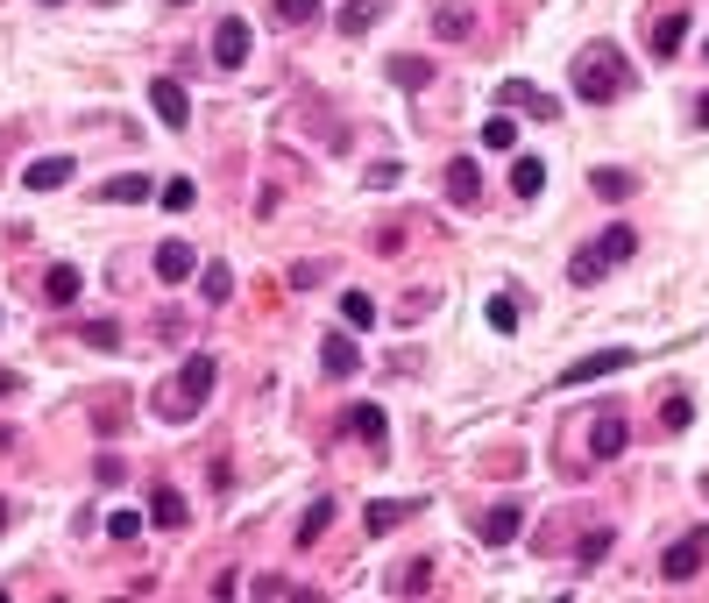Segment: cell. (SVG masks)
I'll use <instances>...</instances> for the list:
<instances>
[{
    "instance_id": "cell-43",
    "label": "cell",
    "mask_w": 709,
    "mask_h": 603,
    "mask_svg": "<svg viewBox=\"0 0 709 603\" xmlns=\"http://www.w3.org/2000/svg\"><path fill=\"white\" fill-rule=\"evenodd\" d=\"M702 57H709V43H702Z\"/></svg>"
},
{
    "instance_id": "cell-36",
    "label": "cell",
    "mask_w": 709,
    "mask_h": 603,
    "mask_svg": "<svg viewBox=\"0 0 709 603\" xmlns=\"http://www.w3.org/2000/svg\"><path fill=\"white\" fill-rule=\"evenodd\" d=\"M433 29H440V36H468V15H461V8H440Z\"/></svg>"
},
{
    "instance_id": "cell-25",
    "label": "cell",
    "mask_w": 709,
    "mask_h": 603,
    "mask_svg": "<svg viewBox=\"0 0 709 603\" xmlns=\"http://www.w3.org/2000/svg\"><path fill=\"white\" fill-rule=\"evenodd\" d=\"M142 525H149V511H135V504H121V511L107 518V533H114V540H135V533H142Z\"/></svg>"
},
{
    "instance_id": "cell-9",
    "label": "cell",
    "mask_w": 709,
    "mask_h": 603,
    "mask_svg": "<svg viewBox=\"0 0 709 603\" xmlns=\"http://www.w3.org/2000/svg\"><path fill=\"white\" fill-rule=\"evenodd\" d=\"M497 100H504V107H525V114H539V121H554V114H561L554 100H546L539 86H525V79H504V86H497Z\"/></svg>"
},
{
    "instance_id": "cell-12",
    "label": "cell",
    "mask_w": 709,
    "mask_h": 603,
    "mask_svg": "<svg viewBox=\"0 0 709 603\" xmlns=\"http://www.w3.org/2000/svg\"><path fill=\"white\" fill-rule=\"evenodd\" d=\"M355 362H362V348H355L348 334H327V341H320V369H327V376H355Z\"/></svg>"
},
{
    "instance_id": "cell-33",
    "label": "cell",
    "mask_w": 709,
    "mask_h": 603,
    "mask_svg": "<svg viewBox=\"0 0 709 603\" xmlns=\"http://www.w3.org/2000/svg\"><path fill=\"white\" fill-rule=\"evenodd\" d=\"M490 327H497V334L518 327V298H490Z\"/></svg>"
},
{
    "instance_id": "cell-15",
    "label": "cell",
    "mask_w": 709,
    "mask_h": 603,
    "mask_svg": "<svg viewBox=\"0 0 709 603\" xmlns=\"http://www.w3.org/2000/svg\"><path fill=\"white\" fill-rule=\"evenodd\" d=\"M681 43H688V15L674 8V15H660V22H653V57H674Z\"/></svg>"
},
{
    "instance_id": "cell-32",
    "label": "cell",
    "mask_w": 709,
    "mask_h": 603,
    "mask_svg": "<svg viewBox=\"0 0 709 603\" xmlns=\"http://www.w3.org/2000/svg\"><path fill=\"white\" fill-rule=\"evenodd\" d=\"M78 334H86L93 348H121V327H114V320H86V327H78Z\"/></svg>"
},
{
    "instance_id": "cell-18",
    "label": "cell",
    "mask_w": 709,
    "mask_h": 603,
    "mask_svg": "<svg viewBox=\"0 0 709 603\" xmlns=\"http://www.w3.org/2000/svg\"><path fill=\"white\" fill-rule=\"evenodd\" d=\"M78 291H86V277H78L71 263H57V270L43 277V298H50V306H71V298H78Z\"/></svg>"
},
{
    "instance_id": "cell-24",
    "label": "cell",
    "mask_w": 709,
    "mask_h": 603,
    "mask_svg": "<svg viewBox=\"0 0 709 603\" xmlns=\"http://www.w3.org/2000/svg\"><path fill=\"white\" fill-rule=\"evenodd\" d=\"M341 320H348V327L362 334V327H376V306H369L362 291H341Z\"/></svg>"
},
{
    "instance_id": "cell-21",
    "label": "cell",
    "mask_w": 709,
    "mask_h": 603,
    "mask_svg": "<svg viewBox=\"0 0 709 603\" xmlns=\"http://www.w3.org/2000/svg\"><path fill=\"white\" fill-rule=\"evenodd\" d=\"M199 298H206V306H227V298H234V270L227 263H206L199 270Z\"/></svg>"
},
{
    "instance_id": "cell-2",
    "label": "cell",
    "mask_w": 709,
    "mask_h": 603,
    "mask_svg": "<svg viewBox=\"0 0 709 603\" xmlns=\"http://www.w3.org/2000/svg\"><path fill=\"white\" fill-rule=\"evenodd\" d=\"M639 256V228H624V220H617V228H603L589 249H575V263H568V277L575 284H596L603 270H617V263H632Z\"/></svg>"
},
{
    "instance_id": "cell-22",
    "label": "cell",
    "mask_w": 709,
    "mask_h": 603,
    "mask_svg": "<svg viewBox=\"0 0 709 603\" xmlns=\"http://www.w3.org/2000/svg\"><path fill=\"white\" fill-rule=\"evenodd\" d=\"M511 192H518V199H539V192H546V164H539V157H518V164H511Z\"/></svg>"
},
{
    "instance_id": "cell-39",
    "label": "cell",
    "mask_w": 709,
    "mask_h": 603,
    "mask_svg": "<svg viewBox=\"0 0 709 603\" xmlns=\"http://www.w3.org/2000/svg\"><path fill=\"white\" fill-rule=\"evenodd\" d=\"M695 121H709V93H702V100H695Z\"/></svg>"
},
{
    "instance_id": "cell-38",
    "label": "cell",
    "mask_w": 709,
    "mask_h": 603,
    "mask_svg": "<svg viewBox=\"0 0 709 603\" xmlns=\"http://www.w3.org/2000/svg\"><path fill=\"white\" fill-rule=\"evenodd\" d=\"M8 391H15V369H0V398H8Z\"/></svg>"
},
{
    "instance_id": "cell-16",
    "label": "cell",
    "mask_w": 709,
    "mask_h": 603,
    "mask_svg": "<svg viewBox=\"0 0 709 603\" xmlns=\"http://www.w3.org/2000/svg\"><path fill=\"white\" fill-rule=\"evenodd\" d=\"M100 199H107V206H142V199H156V185H149V178H107Z\"/></svg>"
},
{
    "instance_id": "cell-10",
    "label": "cell",
    "mask_w": 709,
    "mask_h": 603,
    "mask_svg": "<svg viewBox=\"0 0 709 603\" xmlns=\"http://www.w3.org/2000/svg\"><path fill=\"white\" fill-rule=\"evenodd\" d=\"M476 192H483L476 157H454V164H447V199H454V206H476Z\"/></svg>"
},
{
    "instance_id": "cell-14",
    "label": "cell",
    "mask_w": 709,
    "mask_h": 603,
    "mask_svg": "<svg viewBox=\"0 0 709 603\" xmlns=\"http://www.w3.org/2000/svg\"><path fill=\"white\" fill-rule=\"evenodd\" d=\"M199 270V256L185 249V242H164V249H156V277H164V284H185Z\"/></svg>"
},
{
    "instance_id": "cell-35",
    "label": "cell",
    "mask_w": 709,
    "mask_h": 603,
    "mask_svg": "<svg viewBox=\"0 0 709 603\" xmlns=\"http://www.w3.org/2000/svg\"><path fill=\"white\" fill-rule=\"evenodd\" d=\"M376 22V8H341V36H362Z\"/></svg>"
},
{
    "instance_id": "cell-40",
    "label": "cell",
    "mask_w": 709,
    "mask_h": 603,
    "mask_svg": "<svg viewBox=\"0 0 709 603\" xmlns=\"http://www.w3.org/2000/svg\"><path fill=\"white\" fill-rule=\"evenodd\" d=\"M0 525H8V504H0Z\"/></svg>"
},
{
    "instance_id": "cell-31",
    "label": "cell",
    "mask_w": 709,
    "mask_h": 603,
    "mask_svg": "<svg viewBox=\"0 0 709 603\" xmlns=\"http://www.w3.org/2000/svg\"><path fill=\"white\" fill-rule=\"evenodd\" d=\"M277 15H284L291 29H305L312 15H320V0H277Z\"/></svg>"
},
{
    "instance_id": "cell-1",
    "label": "cell",
    "mask_w": 709,
    "mask_h": 603,
    "mask_svg": "<svg viewBox=\"0 0 709 603\" xmlns=\"http://www.w3.org/2000/svg\"><path fill=\"white\" fill-rule=\"evenodd\" d=\"M624 86H632V64H624L610 43H596V50H582V57H575V93H582V100H596V107H603V100H617Z\"/></svg>"
},
{
    "instance_id": "cell-37",
    "label": "cell",
    "mask_w": 709,
    "mask_h": 603,
    "mask_svg": "<svg viewBox=\"0 0 709 603\" xmlns=\"http://www.w3.org/2000/svg\"><path fill=\"white\" fill-rule=\"evenodd\" d=\"M398 178H405L398 164H369V185H376V192H390V185H398Z\"/></svg>"
},
{
    "instance_id": "cell-11",
    "label": "cell",
    "mask_w": 709,
    "mask_h": 603,
    "mask_svg": "<svg viewBox=\"0 0 709 603\" xmlns=\"http://www.w3.org/2000/svg\"><path fill=\"white\" fill-rule=\"evenodd\" d=\"M78 171H71V157H36L29 171H22V185L29 192H57V185H71Z\"/></svg>"
},
{
    "instance_id": "cell-6",
    "label": "cell",
    "mask_w": 709,
    "mask_h": 603,
    "mask_svg": "<svg viewBox=\"0 0 709 603\" xmlns=\"http://www.w3.org/2000/svg\"><path fill=\"white\" fill-rule=\"evenodd\" d=\"M702 561H709V533H702V525H695V533H681V540L667 547V561H660V575H667V582H688V575H695Z\"/></svg>"
},
{
    "instance_id": "cell-19",
    "label": "cell",
    "mask_w": 709,
    "mask_h": 603,
    "mask_svg": "<svg viewBox=\"0 0 709 603\" xmlns=\"http://www.w3.org/2000/svg\"><path fill=\"white\" fill-rule=\"evenodd\" d=\"M390 86H405V93L433 86V64H426V57H390Z\"/></svg>"
},
{
    "instance_id": "cell-20",
    "label": "cell",
    "mask_w": 709,
    "mask_h": 603,
    "mask_svg": "<svg viewBox=\"0 0 709 603\" xmlns=\"http://www.w3.org/2000/svg\"><path fill=\"white\" fill-rule=\"evenodd\" d=\"M327 525H334V497H312V504H305V518H298V547H312V540L327 533Z\"/></svg>"
},
{
    "instance_id": "cell-17",
    "label": "cell",
    "mask_w": 709,
    "mask_h": 603,
    "mask_svg": "<svg viewBox=\"0 0 709 603\" xmlns=\"http://www.w3.org/2000/svg\"><path fill=\"white\" fill-rule=\"evenodd\" d=\"M149 525H185V497H178L171 483L149 490Z\"/></svg>"
},
{
    "instance_id": "cell-26",
    "label": "cell",
    "mask_w": 709,
    "mask_h": 603,
    "mask_svg": "<svg viewBox=\"0 0 709 603\" xmlns=\"http://www.w3.org/2000/svg\"><path fill=\"white\" fill-rule=\"evenodd\" d=\"M156 199H164L171 213H185V206L199 199V185H192V178H171V185H156Z\"/></svg>"
},
{
    "instance_id": "cell-13",
    "label": "cell",
    "mask_w": 709,
    "mask_h": 603,
    "mask_svg": "<svg viewBox=\"0 0 709 603\" xmlns=\"http://www.w3.org/2000/svg\"><path fill=\"white\" fill-rule=\"evenodd\" d=\"M518 525H525V511H518V504H497V511L483 518V547H511Z\"/></svg>"
},
{
    "instance_id": "cell-4",
    "label": "cell",
    "mask_w": 709,
    "mask_h": 603,
    "mask_svg": "<svg viewBox=\"0 0 709 603\" xmlns=\"http://www.w3.org/2000/svg\"><path fill=\"white\" fill-rule=\"evenodd\" d=\"M206 398H213V355L199 348V355H185V376H178V405H171V412H185V419H192Z\"/></svg>"
},
{
    "instance_id": "cell-42",
    "label": "cell",
    "mask_w": 709,
    "mask_h": 603,
    "mask_svg": "<svg viewBox=\"0 0 709 603\" xmlns=\"http://www.w3.org/2000/svg\"><path fill=\"white\" fill-rule=\"evenodd\" d=\"M171 8H185V0H171Z\"/></svg>"
},
{
    "instance_id": "cell-7",
    "label": "cell",
    "mask_w": 709,
    "mask_h": 603,
    "mask_svg": "<svg viewBox=\"0 0 709 603\" xmlns=\"http://www.w3.org/2000/svg\"><path fill=\"white\" fill-rule=\"evenodd\" d=\"M624 440H632L624 412H603V419L589 426V462H617V455H624Z\"/></svg>"
},
{
    "instance_id": "cell-41",
    "label": "cell",
    "mask_w": 709,
    "mask_h": 603,
    "mask_svg": "<svg viewBox=\"0 0 709 603\" xmlns=\"http://www.w3.org/2000/svg\"><path fill=\"white\" fill-rule=\"evenodd\" d=\"M43 8H57V0H43Z\"/></svg>"
},
{
    "instance_id": "cell-30",
    "label": "cell",
    "mask_w": 709,
    "mask_h": 603,
    "mask_svg": "<svg viewBox=\"0 0 709 603\" xmlns=\"http://www.w3.org/2000/svg\"><path fill=\"white\" fill-rule=\"evenodd\" d=\"M398 518H412V511H405V504H369V518H362V525H369V533H390Z\"/></svg>"
},
{
    "instance_id": "cell-27",
    "label": "cell",
    "mask_w": 709,
    "mask_h": 603,
    "mask_svg": "<svg viewBox=\"0 0 709 603\" xmlns=\"http://www.w3.org/2000/svg\"><path fill=\"white\" fill-rule=\"evenodd\" d=\"M355 433H362L369 447H383V433H390V426H383V412H376V405H355Z\"/></svg>"
},
{
    "instance_id": "cell-28",
    "label": "cell",
    "mask_w": 709,
    "mask_h": 603,
    "mask_svg": "<svg viewBox=\"0 0 709 603\" xmlns=\"http://www.w3.org/2000/svg\"><path fill=\"white\" fill-rule=\"evenodd\" d=\"M483 142H490V149H518V121H504V114L483 121Z\"/></svg>"
},
{
    "instance_id": "cell-5",
    "label": "cell",
    "mask_w": 709,
    "mask_h": 603,
    "mask_svg": "<svg viewBox=\"0 0 709 603\" xmlns=\"http://www.w3.org/2000/svg\"><path fill=\"white\" fill-rule=\"evenodd\" d=\"M249 50H256V36H249V22H242V15H227V22L213 29V64H220V71H242V64H249Z\"/></svg>"
},
{
    "instance_id": "cell-8",
    "label": "cell",
    "mask_w": 709,
    "mask_h": 603,
    "mask_svg": "<svg viewBox=\"0 0 709 603\" xmlns=\"http://www.w3.org/2000/svg\"><path fill=\"white\" fill-rule=\"evenodd\" d=\"M149 107L164 114V128H185V121H192V100H185L178 79H156V86H149Z\"/></svg>"
},
{
    "instance_id": "cell-34",
    "label": "cell",
    "mask_w": 709,
    "mask_h": 603,
    "mask_svg": "<svg viewBox=\"0 0 709 603\" xmlns=\"http://www.w3.org/2000/svg\"><path fill=\"white\" fill-rule=\"evenodd\" d=\"M603 554H610V525H596V533H589V540H582V568H596V561H603Z\"/></svg>"
},
{
    "instance_id": "cell-3",
    "label": "cell",
    "mask_w": 709,
    "mask_h": 603,
    "mask_svg": "<svg viewBox=\"0 0 709 603\" xmlns=\"http://www.w3.org/2000/svg\"><path fill=\"white\" fill-rule=\"evenodd\" d=\"M639 362V348H596V355H575L561 376H554V384L561 391H575V384H596V376H617V369H632Z\"/></svg>"
},
{
    "instance_id": "cell-23",
    "label": "cell",
    "mask_w": 709,
    "mask_h": 603,
    "mask_svg": "<svg viewBox=\"0 0 709 603\" xmlns=\"http://www.w3.org/2000/svg\"><path fill=\"white\" fill-rule=\"evenodd\" d=\"M632 192H639V178H632V171H617V164H603V171H596V199H610V206H617V199H632Z\"/></svg>"
},
{
    "instance_id": "cell-29",
    "label": "cell",
    "mask_w": 709,
    "mask_h": 603,
    "mask_svg": "<svg viewBox=\"0 0 709 603\" xmlns=\"http://www.w3.org/2000/svg\"><path fill=\"white\" fill-rule=\"evenodd\" d=\"M688 419H695V405H688V398H681V391H674V398H667V405H660V426H667V433H681V426H688Z\"/></svg>"
}]
</instances>
